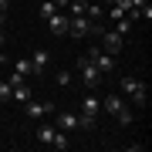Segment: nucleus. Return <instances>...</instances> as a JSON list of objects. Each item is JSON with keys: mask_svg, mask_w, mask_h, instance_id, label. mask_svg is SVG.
I'll use <instances>...</instances> for the list:
<instances>
[{"mask_svg": "<svg viewBox=\"0 0 152 152\" xmlns=\"http://www.w3.org/2000/svg\"><path fill=\"white\" fill-rule=\"evenodd\" d=\"M102 108L108 112V115H115V122H122V125L132 122V108H129V102H125L122 95H115V91H108V95L102 98Z\"/></svg>", "mask_w": 152, "mask_h": 152, "instance_id": "f257e3e1", "label": "nucleus"}, {"mask_svg": "<svg viewBox=\"0 0 152 152\" xmlns=\"http://www.w3.org/2000/svg\"><path fill=\"white\" fill-rule=\"evenodd\" d=\"M118 91L125 95V98H132L135 105H145L149 102V91H145V81H139V78H132V75H125V78H118Z\"/></svg>", "mask_w": 152, "mask_h": 152, "instance_id": "f03ea898", "label": "nucleus"}, {"mask_svg": "<svg viewBox=\"0 0 152 152\" xmlns=\"http://www.w3.org/2000/svg\"><path fill=\"white\" fill-rule=\"evenodd\" d=\"M102 112V98L85 95L81 98V115H78V129H95V115Z\"/></svg>", "mask_w": 152, "mask_h": 152, "instance_id": "7ed1b4c3", "label": "nucleus"}, {"mask_svg": "<svg viewBox=\"0 0 152 152\" xmlns=\"http://www.w3.org/2000/svg\"><path fill=\"white\" fill-rule=\"evenodd\" d=\"M75 68H78V75H81V81L88 85V88H98V85H102V71H98L95 64H91V61H88V54H81V58H78L75 61Z\"/></svg>", "mask_w": 152, "mask_h": 152, "instance_id": "20e7f679", "label": "nucleus"}, {"mask_svg": "<svg viewBox=\"0 0 152 152\" xmlns=\"http://www.w3.org/2000/svg\"><path fill=\"white\" fill-rule=\"evenodd\" d=\"M68 34L71 37H88V34H102V27L91 17H68Z\"/></svg>", "mask_w": 152, "mask_h": 152, "instance_id": "39448f33", "label": "nucleus"}, {"mask_svg": "<svg viewBox=\"0 0 152 152\" xmlns=\"http://www.w3.org/2000/svg\"><path fill=\"white\" fill-rule=\"evenodd\" d=\"M125 48V34H118V31H102V51L105 54H118V51Z\"/></svg>", "mask_w": 152, "mask_h": 152, "instance_id": "423d86ee", "label": "nucleus"}, {"mask_svg": "<svg viewBox=\"0 0 152 152\" xmlns=\"http://www.w3.org/2000/svg\"><path fill=\"white\" fill-rule=\"evenodd\" d=\"M88 61H91V64L102 71V75H112V71H115V58L105 54L102 48H91V51H88Z\"/></svg>", "mask_w": 152, "mask_h": 152, "instance_id": "0eeeda50", "label": "nucleus"}, {"mask_svg": "<svg viewBox=\"0 0 152 152\" xmlns=\"http://www.w3.org/2000/svg\"><path fill=\"white\" fill-rule=\"evenodd\" d=\"M54 112V102H24V115H31V118H44V115Z\"/></svg>", "mask_w": 152, "mask_h": 152, "instance_id": "6e6552de", "label": "nucleus"}, {"mask_svg": "<svg viewBox=\"0 0 152 152\" xmlns=\"http://www.w3.org/2000/svg\"><path fill=\"white\" fill-rule=\"evenodd\" d=\"M48 27H51V34H68V14H64V10L51 14V17H48Z\"/></svg>", "mask_w": 152, "mask_h": 152, "instance_id": "1a4fd4ad", "label": "nucleus"}, {"mask_svg": "<svg viewBox=\"0 0 152 152\" xmlns=\"http://www.w3.org/2000/svg\"><path fill=\"white\" fill-rule=\"evenodd\" d=\"M48 61H51V54L48 51H34V58H31V75H44V68H48Z\"/></svg>", "mask_w": 152, "mask_h": 152, "instance_id": "9d476101", "label": "nucleus"}, {"mask_svg": "<svg viewBox=\"0 0 152 152\" xmlns=\"http://www.w3.org/2000/svg\"><path fill=\"white\" fill-rule=\"evenodd\" d=\"M54 129H61V132H75L78 129V115H58V118H54Z\"/></svg>", "mask_w": 152, "mask_h": 152, "instance_id": "9b49d317", "label": "nucleus"}, {"mask_svg": "<svg viewBox=\"0 0 152 152\" xmlns=\"http://www.w3.org/2000/svg\"><path fill=\"white\" fill-rule=\"evenodd\" d=\"M88 4H91V0H71V4H68V17H85L88 14Z\"/></svg>", "mask_w": 152, "mask_h": 152, "instance_id": "f8f14e48", "label": "nucleus"}, {"mask_svg": "<svg viewBox=\"0 0 152 152\" xmlns=\"http://www.w3.org/2000/svg\"><path fill=\"white\" fill-rule=\"evenodd\" d=\"M10 98H14V102H20V105H24V102H31V98H34V95H31V88H27V81H24V85H17Z\"/></svg>", "mask_w": 152, "mask_h": 152, "instance_id": "ddd939ff", "label": "nucleus"}, {"mask_svg": "<svg viewBox=\"0 0 152 152\" xmlns=\"http://www.w3.org/2000/svg\"><path fill=\"white\" fill-rule=\"evenodd\" d=\"M54 125H41V129H37V142H44V145H51V139H54Z\"/></svg>", "mask_w": 152, "mask_h": 152, "instance_id": "4468645a", "label": "nucleus"}, {"mask_svg": "<svg viewBox=\"0 0 152 152\" xmlns=\"http://www.w3.org/2000/svg\"><path fill=\"white\" fill-rule=\"evenodd\" d=\"M37 14L44 17V20H48L51 14H58V4H54V0H44V4H37Z\"/></svg>", "mask_w": 152, "mask_h": 152, "instance_id": "2eb2a0df", "label": "nucleus"}, {"mask_svg": "<svg viewBox=\"0 0 152 152\" xmlns=\"http://www.w3.org/2000/svg\"><path fill=\"white\" fill-rule=\"evenodd\" d=\"M14 71L24 75V78H31V58H17V61H14Z\"/></svg>", "mask_w": 152, "mask_h": 152, "instance_id": "dca6fc26", "label": "nucleus"}, {"mask_svg": "<svg viewBox=\"0 0 152 152\" xmlns=\"http://www.w3.org/2000/svg\"><path fill=\"white\" fill-rule=\"evenodd\" d=\"M68 145H71V142H68V135H64V132L58 129V132H54V139H51V149H61V152H64Z\"/></svg>", "mask_w": 152, "mask_h": 152, "instance_id": "f3484780", "label": "nucleus"}, {"mask_svg": "<svg viewBox=\"0 0 152 152\" xmlns=\"http://www.w3.org/2000/svg\"><path fill=\"white\" fill-rule=\"evenodd\" d=\"M115 31H118V34H129L132 31V20H129V17H118V20H115Z\"/></svg>", "mask_w": 152, "mask_h": 152, "instance_id": "a211bd4d", "label": "nucleus"}, {"mask_svg": "<svg viewBox=\"0 0 152 152\" xmlns=\"http://www.w3.org/2000/svg\"><path fill=\"white\" fill-rule=\"evenodd\" d=\"M10 95H14L10 81H0V102H10Z\"/></svg>", "mask_w": 152, "mask_h": 152, "instance_id": "6ab92c4d", "label": "nucleus"}, {"mask_svg": "<svg viewBox=\"0 0 152 152\" xmlns=\"http://www.w3.org/2000/svg\"><path fill=\"white\" fill-rule=\"evenodd\" d=\"M7 81H10V88H17V85H24V81H27V78H24V75H17V71H10V78H7Z\"/></svg>", "mask_w": 152, "mask_h": 152, "instance_id": "aec40b11", "label": "nucleus"}, {"mask_svg": "<svg viewBox=\"0 0 152 152\" xmlns=\"http://www.w3.org/2000/svg\"><path fill=\"white\" fill-rule=\"evenodd\" d=\"M58 85H61V88L71 85V71H58Z\"/></svg>", "mask_w": 152, "mask_h": 152, "instance_id": "412c9836", "label": "nucleus"}, {"mask_svg": "<svg viewBox=\"0 0 152 152\" xmlns=\"http://www.w3.org/2000/svg\"><path fill=\"white\" fill-rule=\"evenodd\" d=\"M10 10V0H0V14H7Z\"/></svg>", "mask_w": 152, "mask_h": 152, "instance_id": "4be33fe9", "label": "nucleus"}, {"mask_svg": "<svg viewBox=\"0 0 152 152\" xmlns=\"http://www.w3.org/2000/svg\"><path fill=\"white\" fill-rule=\"evenodd\" d=\"M54 4H58V10H68V4H71V0H54Z\"/></svg>", "mask_w": 152, "mask_h": 152, "instance_id": "5701e85b", "label": "nucleus"}, {"mask_svg": "<svg viewBox=\"0 0 152 152\" xmlns=\"http://www.w3.org/2000/svg\"><path fill=\"white\" fill-rule=\"evenodd\" d=\"M7 27V14H0V31H4Z\"/></svg>", "mask_w": 152, "mask_h": 152, "instance_id": "b1692460", "label": "nucleus"}, {"mask_svg": "<svg viewBox=\"0 0 152 152\" xmlns=\"http://www.w3.org/2000/svg\"><path fill=\"white\" fill-rule=\"evenodd\" d=\"M4 44H7V31H0V48H4Z\"/></svg>", "mask_w": 152, "mask_h": 152, "instance_id": "393cba45", "label": "nucleus"}, {"mask_svg": "<svg viewBox=\"0 0 152 152\" xmlns=\"http://www.w3.org/2000/svg\"><path fill=\"white\" fill-rule=\"evenodd\" d=\"M0 64H7V54H4V48H0Z\"/></svg>", "mask_w": 152, "mask_h": 152, "instance_id": "a878e982", "label": "nucleus"}, {"mask_svg": "<svg viewBox=\"0 0 152 152\" xmlns=\"http://www.w3.org/2000/svg\"><path fill=\"white\" fill-rule=\"evenodd\" d=\"M108 4H115V0H105V7H108Z\"/></svg>", "mask_w": 152, "mask_h": 152, "instance_id": "bb28decb", "label": "nucleus"}]
</instances>
